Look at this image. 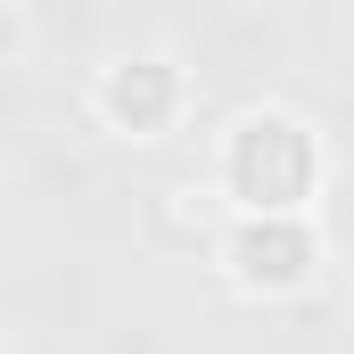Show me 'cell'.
<instances>
[{
    "instance_id": "cell-1",
    "label": "cell",
    "mask_w": 354,
    "mask_h": 354,
    "mask_svg": "<svg viewBox=\"0 0 354 354\" xmlns=\"http://www.w3.org/2000/svg\"><path fill=\"white\" fill-rule=\"evenodd\" d=\"M223 198L239 214H305L313 189H322V140L305 132V115L288 107H248L231 132H223Z\"/></svg>"
},
{
    "instance_id": "cell-2",
    "label": "cell",
    "mask_w": 354,
    "mask_h": 354,
    "mask_svg": "<svg viewBox=\"0 0 354 354\" xmlns=\"http://www.w3.org/2000/svg\"><path fill=\"white\" fill-rule=\"evenodd\" d=\"M223 264L248 297H297L313 264H322V239H313V214H239L231 239H223Z\"/></svg>"
},
{
    "instance_id": "cell-3",
    "label": "cell",
    "mask_w": 354,
    "mask_h": 354,
    "mask_svg": "<svg viewBox=\"0 0 354 354\" xmlns=\"http://www.w3.org/2000/svg\"><path fill=\"white\" fill-rule=\"evenodd\" d=\"M181 99H189V83H181V66L165 50H132V58L99 66V83H91L99 124H107V132H132V140H157L181 115Z\"/></svg>"
},
{
    "instance_id": "cell-4",
    "label": "cell",
    "mask_w": 354,
    "mask_h": 354,
    "mask_svg": "<svg viewBox=\"0 0 354 354\" xmlns=\"http://www.w3.org/2000/svg\"><path fill=\"white\" fill-rule=\"evenodd\" d=\"M17 41H25V17H17V8H0V58H8Z\"/></svg>"
}]
</instances>
